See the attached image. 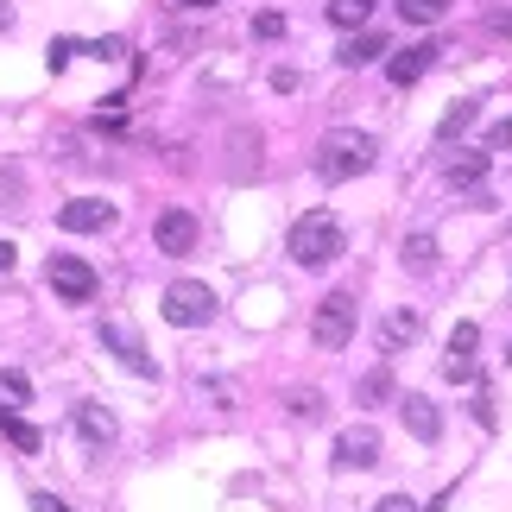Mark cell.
<instances>
[{"label":"cell","instance_id":"6da1fadb","mask_svg":"<svg viewBox=\"0 0 512 512\" xmlns=\"http://www.w3.org/2000/svg\"><path fill=\"white\" fill-rule=\"evenodd\" d=\"M373 159H380V140L361 133V127H336V133H323V146H317V171L329 184H348V177L373 171Z\"/></svg>","mask_w":512,"mask_h":512},{"label":"cell","instance_id":"7a4b0ae2","mask_svg":"<svg viewBox=\"0 0 512 512\" xmlns=\"http://www.w3.org/2000/svg\"><path fill=\"white\" fill-rule=\"evenodd\" d=\"M291 260H298V266H310V272H317V266H329V260H336V253H342V222H336V215H329V209H310V215H298V222H291Z\"/></svg>","mask_w":512,"mask_h":512},{"label":"cell","instance_id":"3957f363","mask_svg":"<svg viewBox=\"0 0 512 512\" xmlns=\"http://www.w3.org/2000/svg\"><path fill=\"white\" fill-rule=\"evenodd\" d=\"M159 310H165V323H177V329H203V323H215V291L203 279H177V285H165Z\"/></svg>","mask_w":512,"mask_h":512},{"label":"cell","instance_id":"277c9868","mask_svg":"<svg viewBox=\"0 0 512 512\" xmlns=\"http://www.w3.org/2000/svg\"><path fill=\"white\" fill-rule=\"evenodd\" d=\"M354 323H361L354 298H348V291H329V298L317 304V317H310V342L336 354V348H348V342H354Z\"/></svg>","mask_w":512,"mask_h":512},{"label":"cell","instance_id":"5b68a950","mask_svg":"<svg viewBox=\"0 0 512 512\" xmlns=\"http://www.w3.org/2000/svg\"><path fill=\"white\" fill-rule=\"evenodd\" d=\"M45 279H51V291L64 304H89L95 298V266L76 260V253H51V260H45Z\"/></svg>","mask_w":512,"mask_h":512},{"label":"cell","instance_id":"8992f818","mask_svg":"<svg viewBox=\"0 0 512 512\" xmlns=\"http://www.w3.org/2000/svg\"><path fill=\"white\" fill-rule=\"evenodd\" d=\"M102 342L114 348V361H127L133 373H140V380H159V361H152V354H146L140 329H133L127 317H108V323H102Z\"/></svg>","mask_w":512,"mask_h":512},{"label":"cell","instance_id":"52a82bcc","mask_svg":"<svg viewBox=\"0 0 512 512\" xmlns=\"http://www.w3.org/2000/svg\"><path fill=\"white\" fill-rule=\"evenodd\" d=\"M108 222H114V203H108V196H76V203L57 209V228H64V234H102Z\"/></svg>","mask_w":512,"mask_h":512},{"label":"cell","instance_id":"ba28073f","mask_svg":"<svg viewBox=\"0 0 512 512\" xmlns=\"http://www.w3.org/2000/svg\"><path fill=\"white\" fill-rule=\"evenodd\" d=\"M380 462V430L373 424H348L336 437V468H373Z\"/></svg>","mask_w":512,"mask_h":512},{"label":"cell","instance_id":"9c48e42d","mask_svg":"<svg viewBox=\"0 0 512 512\" xmlns=\"http://www.w3.org/2000/svg\"><path fill=\"white\" fill-rule=\"evenodd\" d=\"M70 424L83 430V443H89V449H108L114 437H121V418H114L108 405H95V399H83V405H76V411H70Z\"/></svg>","mask_w":512,"mask_h":512},{"label":"cell","instance_id":"30bf717a","mask_svg":"<svg viewBox=\"0 0 512 512\" xmlns=\"http://www.w3.org/2000/svg\"><path fill=\"white\" fill-rule=\"evenodd\" d=\"M437 64V45H405V51H392L386 57V76H392V89H411V83H424V70Z\"/></svg>","mask_w":512,"mask_h":512},{"label":"cell","instance_id":"8fae6325","mask_svg":"<svg viewBox=\"0 0 512 512\" xmlns=\"http://www.w3.org/2000/svg\"><path fill=\"white\" fill-rule=\"evenodd\" d=\"M152 241H159L165 253H190L196 247V215L190 209H165L159 222H152Z\"/></svg>","mask_w":512,"mask_h":512},{"label":"cell","instance_id":"7c38bea8","mask_svg":"<svg viewBox=\"0 0 512 512\" xmlns=\"http://www.w3.org/2000/svg\"><path fill=\"white\" fill-rule=\"evenodd\" d=\"M487 171H494V152H449V159H443V184L449 190H475Z\"/></svg>","mask_w":512,"mask_h":512},{"label":"cell","instance_id":"4fadbf2b","mask_svg":"<svg viewBox=\"0 0 512 512\" xmlns=\"http://www.w3.org/2000/svg\"><path fill=\"white\" fill-rule=\"evenodd\" d=\"M475 348H481V329L456 323V336H449V361H443L449 380H475Z\"/></svg>","mask_w":512,"mask_h":512},{"label":"cell","instance_id":"5bb4252c","mask_svg":"<svg viewBox=\"0 0 512 512\" xmlns=\"http://www.w3.org/2000/svg\"><path fill=\"white\" fill-rule=\"evenodd\" d=\"M399 411H405V430H411L418 443H437V437H443V418H437V405H430V399H418V392H411Z\"/></svg>","mask_w":512,"mask_h":512},{"label":"cell","instance_id":"9a60e30c","mask_svg":"<svg viewBox=\"0 0 512 512\" xmlns=\"http://www.w3.org/2000/svg\"><path fill=\"white\" fill-rule=\"evenodd\" d=\"M418 329H424V323H418V310H392V317L380 323V348H386V354H399V348L418 342Z\"/></svg>","mask_w":512,"mask_h":512},{"label":"cell","instance_id":"2e32d148","mask_svg":"<svg viewBox=\"0 0 512 512\" xmlns=\"http://www.w3.org/2000/svg\"><path fill=\"white\" fill-rule=\"evenodd\" d=\"M475 121H481V102H456V108H449L443 121H437V146H456Z\"/></svg>","mask_w":512,"mask_h":512},{"label":"cell","instance_id":"e0dca14e","mask_svg":"<svg viewBox=\"0 0 512 512\" xmlns=\"http://www.w3.org/2000/svg\"><path fill=\"white\" fill-rule=\"evenodd\" d=\"M373 19V0H329V26L336 32H361Z\"/></svg>","mask_w":512,"mask_h":512},{"label":"cell","instance_id":"ac0fdd59","mask_svg":"<svg viewBox=\"0 0 512 512\" xmlns=\"http://www.w3.org/2000/svg\"><path fill=\"white\" fill-rule=\"evenodd\" d=\"M380 51H386V38H380V32H354L348 45L336 51V57H342L348 70H361V64H373V57H380Z\"/></svg>","mask_w":512,"mask_h":512},{"label":"cell","instance_id":"d6986e66","mask_svg":"<svg viewBox=\"0 0 512 512\" xmlns=\"http://www.w3.org/2000/svg\"><path fill=\"white\" fill-rule=\"evenodd\" d=\"M443 13H449V0H399V19H411V26H437Z\"/></svg>","mask_w":512,"mask_h":512},{"label":"cell","instance_id":"ffe728a7","mask_svg":"<svg viewBox=\"0 0 512 512\" xmlns=\"http://www.w3.org/2000/svg\"><path fill=\"white\" fill-rule=\"evenodd\" d=\"M405 266L430 272V266H437V241H430V234H411V241H405Z\"/></svg>","mask_w":512,"mask_h":512},{"label":"cell","instance_id":"44dd1931","mask_svg":"<svg viewBox=\"0 0 512 512\" xmlns=\"http://www.w3.org/2000/svg\"><path fill=\"white\" fill-rule=\"evenodd\" d=\"M0 399H7V405H26L32 399V380H26V373H13V367H0Z\"/></svg>","mask_w":512,"mask_h":512},{"label":"cell","instance_id":"7402d4cb","mask_svg":"<svg viewBox=\"0 0 512 512\" xmlns=\"http://www.w3.org/2000/svg\"><path fill=\"white\" fill-rule=\"evenodd\" d=\"M0 430H7V437L26 449V456H38V430H32V424H19V418H7V411H0Z\"/></svg>","mask_w":512,"mask_h":512},{"label":"cell","instance_id":"603a6c76","mask_svg":"<svg viewBox=\"0 0 512 512\" xmlns=\"http://www.w3.org/2000/svg\"><path fill=\"white\" fill-rule=\"evenodd\" d=\"M253 38H285V19L279 13H253Z\"/></svg>","mask_w":512,"mask_h":512},{"label":"cell","instance_id":"cb8c5ba5","mask_svg":"<svg viewBox=\"0 0 512 512\" xmlns=\"http://www.w3.org/2000/svg\"><path fill=\"white\" fill-rule=\"evenodd\" d=\"M386 386H392V373L380 367V373H367V380H361V399H386Z\"/></svg>","mask_w":512,"mask_h":512},{"label":"cell","instance_id":"d4e9b609","mask_svg":"<svg viewBox=\"0 0 512 512\" xmlns=\"http://www.w3.org/2000/svg\"><path fill=\"white\" fill-rule=\"evenodd\" d=\"M373 512H418V500H405V494H386V500L373 506Z\"/></svg>","mask_w":512,"mask_h":512},{"label":"cell","instance_id":"484cf974","mask_svg":"<svg viewBox=\"0 0 512 512\" xmlns=\"http://www.w3.org/2000/svg\"><path fill=\"white\" fill-rule=\"evenodd\" d=\"M500 146H512V121H500V127H494V146H487V152H500Z\"/></svg>","mask_w":512,"mask_h":512},{"label":"cell","instance_id":"4316f807","mask_svg":"<svg viewBox=\"0 0 512 512\" xmlns=\"http://www.w3.org/2000/svg\"><path fill=\"white\" fill-rule=\"evenodd\" d=\"M32 506H38V512H64V506H57L51 494H32Z\"/></svg>","mask_w":512,"mask_h":512},{"label":"cell","instance_id":"83f0119b","mask_svg":"<svg viewBox=\"0 0 512 512\" xmlns=\"http://www.w3.org/2000/svg\"><path fill=\"white\" fill-rule=\"evenodd\" d=\"M13 266V241H0V272H7Z\"/></svg>","mask_w":512,"mask_h":512},{"label":"cell","instance_id":"f1b7e54d","mask_svg":"<svg viewBox=\"0 0 512 512\" xmlns=\"http://www.w3.org/2000/svg\"><path fill=\"white\" fill-rule=\"evenodd\" d=\"M7 19H13V7H7V0H0V32H7Z\"/></svg>","mask_w":512,"mask_h":512},{"label":"cell","instance_id":"f546056e","mask_svg":"<svg viewBox=\"0 0 512 512\" xmlns=\"http://www.w3.org/2000/svg\"><path fill=\"white\" fill-rule=\"evenodd\" d=\"M177 7H215V0H177Z\"/></svg>","mask_w":512,"mask_h":512}]
</instances>
